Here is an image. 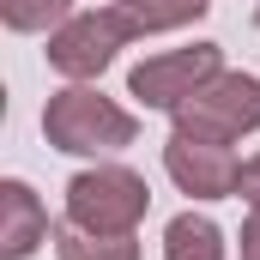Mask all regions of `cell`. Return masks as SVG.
<instances>
[{"instance_id":"obj_1","label":"cell","mask_w":260,"mask_h":260,"mask_svg":"<svg viewBox=\"0 0 260 260\" xmlns=\"http://www.w3.org/2000/svg\"><path fill=\"white\" fill-rule=\"evenodd\" d=\"M43 139L67 157H109L139 139V121L97 85H67L43 103Z\"/></svg>"},{"instance_id":"obj_2","label":"cell","mask_w":260,"mask_h":260,"mask_svg":"<svg viewBox=\"0 0 260 260\" xmlns=\"http://www.w3.org/2000/svg\"><path fill=\"white\" fill-rule=\"evenodd\" d=\"M145 212H151V188L127 164H97L67 182V224L91 236H133Z\"/></svg>"},{"instance_id":"obj_3","label":"cell","mask_w":260,"mask_h":260,"mask_svg":"<svg viewBox=\"0 0 260 260\" xmlns=\"http://www.w3.org/2000/svg\"><path fill=\"white\" fill-rule=\"evenodd\" d=\"M127 43H139L127 30V18L115 12V6H103V12H73L61 30L49 37V67L61 73L67 85H91V79H103L109 67H115V55L127 49Z\"/></svg>"},{"instance_id":"obj_4","label":"cell","mask_w":260,"mask_h":260,"mask_svg":"<svg viewBox=\"0 0 260 260\" xmlns=\"http://www.w3.org/2000/svg\"><path fill=\"white\" fill-rule=\"evenodd\" d=\"M224 73V49L218 43H182V49H164V55H145L127 73V97L139 109H164L176 115L188 97H194L206 79Z\"/></svg>"},{"instance_id":"obj_5","label":"cell","mask_w":260,"mask_h":260,"mask_svg":"<svg viewBox=\"0 0 260 260\" xmlns=\"http://www.w3.org/2000/svg\"><path fill=\"white\" fill-rule=\"evenodd\" d=\"M176 127L200 133V139H218V145H236L242 133H260V79L224 67L218 79H206L176 109Z\"/></svg>"},{"instance_id":"obj_6","label":"cell","mask_w":260,"mask_h":260,"mask_svg":"<svg viewBox=\"0 0 260 260\" xmlns=\"http://www.w3.org/2000/svg\"><path fill=\"white\" fill-rule=\"evenodd\" d=\"M164 170L170 182L188 200H236V182H242V157L218 139H200V133H170L164 145Z\"/></svg>"},{"instance_id":"obj_7","label":"cell","mask_w":260,"mask_h":260,"mask_svg":"<svg viewBox=\"0 0 260 260\" xmlns=\"http://www.w3.org/2000/svg\"><path fill=\"white\" fill-rule=\"evenodd\" d=\"M49 236H55V224H49V206L37 200V188L6 176L0 182V260H30Z\"/></svg>"},{"instance_id":"obj_8","label":"cell","mask_w":260,"mask_h":260,"mask_svg":"<svg viewBox=\"0 0 260 260\" xmlns=\"http://www.w3.org/2000/svg\"><path fill=\"white\" fill-rule=\"evenodd\" d=\"M164 260H230V236L206 218V212H176L164 224Z\"/></svg>"},{"instance_id":"obj_9","label":"cell","mask_w":260,"mask_h":260,"mask_svg":"<svg viewBox=\"0 0 260 260\" xmlns=\"http://www.w3.org/2000/svg\"><path fill=\"white\" fill-rule=\"evenodd\" d=\"M115 12L127 18L133 37H164V30L200 24L212 12V0H115Z\"/></svg>"},{"instance_id":"obj_10","label":"cell","mask_w":260,"mask_h":260,"mask_svg":"<svg viewBox=\"0 0 260 260\" xmlns=\"http://www.w3.org/2000/svg\"><path fill=\"white\" fill-rule=\"evenodd\" d=\"M55 260H139V242L133 236H91V230H79V224H55Z\"/></svg>"},{"instance_id":"obj_11","label":"cell","mask_w":260,"mask_h":260,"mask_svg":"<svg viewBox=\"0 0 260 260\" xmlns=\"http://www.w3.org/2000/svg\"><path fill=\"white\" fill-rule=\"evenodd\" d=\"M79 6L73 0H0V24L18 37H55Z\"/></svg>"},{"instance_id":"obj_12","label":"cell","mask_w":260,"mask_h":260,"mask_svg":"<svg viewBox=\"0 0 260 260\" xmlns=\"http://www.w3.org/2000/svg\"><path fill=\"white\" fill-rule=\"evenodd\" d=\"M236 200H248V212H260V151L242 164V182H236Z\"/></svg>"},{"instance_id":"obj_13","label":"cell","mask_w":260,"mask_h":260,"mask_svg":"<svg viewBox=\"0 0 260 260\" xmlns=\"http://www.w3.org/2000/svg\"><path fill=\"white\" fill-rule=\"evenodd\" d=\"M236 254L242 260H260V212L242 218V236H236Z\"/></svg>"},{"instance_id":"obj_14","label":"cell","mask_w":260,"mask_h":260,"mask_svg":"<svg viewBox=\"0 0 260 260\" xmlns=\"http://www.w3.org/2000/svg\"><path fill=\"white\" fill-rule=\"evenodd\" d=\"M254 24H260V6H254Z\"/></svg>"}]
</instances>
